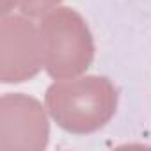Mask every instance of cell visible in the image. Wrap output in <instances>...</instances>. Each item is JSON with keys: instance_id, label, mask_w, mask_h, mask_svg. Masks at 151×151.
<instances>
[{"instance_id": "obj_1", "label": "cell", "mask_w": 151, "mask_h": 151, "mask_svg": "<svg viewBox=\"0 0 151 151\" xmlns=\"http://www.w3.org/2000/svg\"><path fill=\"white\" fill-rule=\"evenodd\" d=\"M45 103L53 121L69 133H93L103 128L117 107V91L107 77L86 75L53 82Z\"/></svg>"}, {"instance_id": "obj_2", "label": "cell", "mask_w": 151, "mask_h": 151, "mask_svg": "<svg viewBox=\"0 0 151 151\" xmlns=\"http://www.w3.org/2000/svg\"><path fill=\"white\" fill-rule=\"evenodd\" d=\"M43 66L52 78L82 75L94 59V41L86 20L71 7H55L39 23Z\"/></svg>"}, {"instance_id": "obj_3", "label": "cell", "mask_w": 151, "mask_h": 151, "mask_svg": "<svg viewBox=\"0 0 151 151\" xmlns=\"http://www.w3.org/2000/svg\"><path fill=\"white\" fill-rule=\"evenodd\" d=\"M0 34V78L4 84L25 82L45 68L39 29L30 20L4 14Z\"/></svg>"}, {"instance_id": "obj_4", "label": "cell", "mask_w": 151, "mask_h": 151, "mask_svg": "<svg viewBox=\"0 0 151 151\" xmlns=\"http://www.w3.org/2000/svg\"><path fill=\"white\" fill-rule=\"evenodd\" d=\"M0 147L39 151L48 142V119L41 103L22 93L0 101Z\"/></svg>"}, {"instance_id": "obj_5", "label": "cell", "mask_w": 151, "mask_h": 151, "mask_svg": "<svg viewBox=\"0 0 151 151\" xmlns=\"http://www.w3.org/2000/svg\"><path fill=\"white\" fill-rule=\"evenodd\" d=\"M60 0H18V7L22 14L29 18H43L55 7H59Z\"/></svg>"}, {"instance_id": "obj_6", "label": "cell", "mask_w": 151, "mask_h": 151, "mask_svg": "<svg viewBox=\"0 0 151 151\" xmlns=\"http://www.w3.org/2000/svg\"><path fill=\"white\" fill-rule=\"evenodd\" d=\"M13 7H18V0H2V13L7 14Z\"/></svg>"}]
</instances>
